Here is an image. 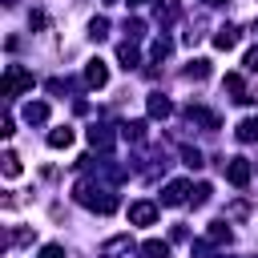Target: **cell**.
<instances>
[{
  "label": "cell",
  "instance_id": "obj_29",
  "mask_svg": "<svg viewBox=\"0 0 258 258\" xmlns=\"http://www.w3.org/2000/svg\"><path fill=\"white\" fill-rule=\"evenodd\" d=\"M4 4H16V0H4Z\"/></svg>",
  "mask_w": 258,
  "mask_h": 258
},
{
  "label": "cell",
  "instance_id": "obj_13",
  "mask_svg": "<svg viewBox=\"0 0 258 258\" xmlns=\"http://www.w3.org/2000/svg\"><path fill=\"white\" fill-rule=\"evenodd\" d=\"M125 250H133V242H129V234H121V238H109L105 246H101V254L109 258V254H125Z\"/></svg>",
  "mask_w": 258,
  "mask_h": 258
},
{
  "label": "cell",
  "instance_id": "obj_27",
  "mask_svg": "<svg viewBox=\"0 0 258 258\" xmlns=\"http://www.w3.org/2000/svg\"><path fill=\"white\" fill-rule=\"evenodd\" d=\"M206 4H226V0H206Z\"/></svg>",
  "mask_w": 258,
  "mask_h": 258
},
{
  "label": "cell",
  "instance_id": "obj_23",
  "mask_svg": "<svg viewBox=\"0 0 258 258\" xmlns=\"http://www.w3.org/2000/svg\"><path fill=\"white\" fill-rule=\"evenodd\" d=\"M242 64H246V73H258V48H250V52H246V60H242Z\"/></svg>",
  "mask_w": 258,
  "mask_h": 258
},
{
  "label": "cell",
  "instance_id": "obj_26",
  "mask_svg": "<svg viewBox=\"0 0 258 258\" xmlns=\"http://www.w3.org/2000/svg\"><path fill=\"white\" fill-rule=\"evenodd\" d=\"M125 32H129V36H141V32H145V24H141V20H129V24H125Z\"/></svg>",
  "mask_w": 258,
  "mask_h": 258
},
{
  "label": "cell",
  "instance_id": "obj_8",
  "mask_svg": "<svg viewBox=\"0 0 258 258\" xmlns=\"http://www.w3.org/2000/svg\"><path fill=\"white\" fill-rule=\"evenodd\" d=\"M24 121H28V125L48 121V105H44V101H28V105H24Z\"/></svg>",
  "mask_w": 258,
  "mask_h": 258
},
{
  "label": "cell",
  "instance_id": "obj_4",
  "mask_svg": "<svg viewBox=\"0 0 258 258\" xmlns=\"http://www.w3.org/2000/svg\"><path fill=\"white\" fill-rule=\"evenodd\" d=\"M129 222L133 226H153L157 222V206L153 202H133L129 206Z\"/></svg>",
  "mask_w": 258,
  "mask_h": 258
},
{
  "label": "cell",
  "instance_id": "obj_19",
  "mask_svg": "<svg viewBox=\"0 0 258 258\" xmlns=\"http://www.w3.org/2000/svg\"><path fill=\"white\" fill-rule=\"evenodd\" d=\"M16 173H20V157L8 149V153H4V177H16Z\"/></svg>",
  "mask_w": 258,
  "mask_h": 258
},
{
  "label": "cell",
  "instance_id": "obj_14",
  "mask_svg": "<svg viewBox=\"0 0 258 258\" xmlns=\"http://www.w3.org/2000/svg\"><path fill=\"white\" fill-rule=\"evenodd\" d=\"M238 141H258V117H242L238 121Z\"/></svg>",
  "mask_w": 258,
  "mask_h": 258
},
{
  "label": "cell",
  "instance_id": "obj_5",
  "mask_svg": "<svg viewBox=\"0 0 258 258\" xmlns=\"http://www.w3.org/2000/svg\"><path fill=\"white\" fill-rule=\"evenodd\" d=\"M185 198H189V181H169L161 194V206H181Z\"/></svg>",
  "mask_w": 258,
  "mask_h": 258
},
{
  "label": "cell",
  "instance_id": "obj_2",
  "mask_svg": "<svg viewBox=\"0 0 258 258\" xmlns=\"http://www.w3.org/2000/svg\"><path fill=\"white\" fill-rule=\"evenodd\" d=\"M226 181H230L234 189H246V185H250V161H246V157H230V161H226Z\"/></svg>",
  "mask_w": 258,
  "mask_h": 258
},
{
  "label": "cell",
  "instance_id": "obj_12",
  "mask_svg": "<svg viewBox=\"0 0 258 258\" xmlns=\"http://www.w3.org/2000/svg\"><path fill=\"white\" fill-rule=\"evenodd\" d=\"M89 145H93V149H109V145H113V133L101 129V125H93V129H89Z\"/></svg>",
  "mask_w": 258,
  "mask_h": 258
},
{
  "label": "cell",
  "instance_id": "obj_16",
  "mask_svg": "<svg viewBox=\"0 0 258 258\" xmlns=\"http://www.w3.org/2000/svg\"><path fill=\"white\" fill-rule=\"evenodd\" d=\"M206 242H210V246H218V242H230V230H226V222H210V230H206Z\"/></svg>",
  "mask_w": 258,
  "mask_h": 258
},
{
  "label": "cell",
  "instance_id": "obj_30",
  "mask_svg": "<svg viewBox=\"0 0 258 258\" xmlns=\"http://www.w3.org/2000/svg\"><path fill=\"white\" fill-rule=\"evenodd\" d=\"M105 4H109V0H105Z\"/></svg>",
  "mask_w": 258,
  "mask_h": 258
},
{
  "label": "cell",
  "instance_id": "obj_9",
  "mask_svg": "<svg viewBox=\"0 0 258 258\" xmlns=\"http://www.w3.org/2000/svg\"><path fill=\"white\" fill-rule=\"evenodd\" d=\"M48 145H52V149H69V145H73V129H69V125L48 129Z\"/></svg>",
  "mask_w": 258,
  "mask_h": 258
},
{
  "label": "cell",
  "instance_id": "obj_21",
  "mask_svg": "<svg viewBox=\"0 0 258 258\" xmlns=\"http://www.w3.org/2000/svg\"><path fill=\"white\" fill-rule=\"evenodd\" d=\"M181 157H185V165H189V169H202V153H198V149H189V145H185V149H181Z\"/></svg>",
  "mask_w": 258,
  "mask_h": 258
},
{
  "label": "cell",
  "instance_id": "obj_17",
  "mask_svg": "<svg viewBox=\"0 0 258 258\" xmlns=\"http://www.w3.org/2000/svg\"><path fill=\"white\" fill-rule=\"evenodd\" d=\"M185 77H189V81H206V77H210V60H189Z\"/></svg>",
  "mask_w": 258,
  "mask_h": 258
},
{
  "label": "cell",
  "instance_id": "obj_11",
  "mask_svg": "<svg viewBox=\"0 0 258 258\" xmlns=\"http://www.w3.org/2000/svg\"><path fill=\"white\" fill-rule=\"evenodd\" d=\"M117 60H121V69H137V60H141V56H137V48L125 40V44H117Z\"/></svg>",
  "mask_w": 258,
  "mask_h": 258
},
{
  "label": "cell",
  "instance_id": "obj_22",
  "mask_svg": "<svg viewBox=\"0 0 258 258\" xmlns=\"http://www.w3.org/2000/svg\"><path fill=\"white\" fill-rule=\"evenodd\" d=\"M141 129H145L141 121H129V125H125V137H129V141H141V137H145Z\"/></svg>",
  "mask_w": 258,
  "mask_h": 258
},
{
  "label": "cell",
  "instance_id": "obj_1",
  "mask_svg": "<svg viewBox=\"0 0 258 258\" xmlns=\"http://www.w3.org/2000/svg\"><path fill=\"white\" fill-rule=\"evenodd\" d=\"M24 89H32V73L20 64H8L4 69V97H20Z\"/></svg>",
  "mask_w": 258,
  "mask_h": 258
},
{
  "label": "cell",
  "instance_id": "obj_25",
  "mask_svg": "<svg viewBox=\"0 0 258 258\" xmlns=\"http://www.w3.org/2000/svg\"><path fill=\"white\" fill-rule=\"evenodd\" d=\"M40 258H64V246H44Z\"/></svg>",
  "mask_w": 258,
  "mask_h": 258
},
{
  "label": "cell",
  "instance_id": "obj_7",
  "mask_svg": "<svg viewBox=\"0 0 258 258\" xmlns=\"http://www.w3.org/2000/svg\"><path fill=\"white\" fill-rule=\"evenodd\" d=\"M234 44H238V28H234V24H222V28L214 32V48L226 52V48H234Z\"/></svg>",
  "mask_w": 258,
  "mask_h": 258
},
{
  "label": "cell",
  "instance_id": "obj_10",
  "mask_svg": "<svg viewBox=\"0 0 258 258\" xmlns=\"http://www.w3.org/2000/svg\"><path fill=\"white\" fill-rule=\"evenodd\" d=\"M141 258H169V242H161V238H149V242L141 246Z\"/></svg>",
  "mask_w": 258,
  "mask_h": 258
},
{
  "label": "cell",
  "instance_id": "obj_18",
  "mask_svg": "<svg viewBox=\"0 0 258 258\" xmlns=\"http://www.w3.org/2000/svg\"><path fill=\"white\" fill-rule=\"evenodd\" d=\"M173 16H177V0H161V4H157V20H161V24H169Z\"/></svg>",
  "mask_w": 258,
  "mask_h": 258
},
{
  "label": "cell",
  "instance_id": "obj_3",
  "mask_svg": "<svg viewBox=\"0 0 258 258\" xmlns=\"http://www.w3.org/2000/svg\"><path fill=\"white\" fill-rule=\"evenodd\" d=\"M85 85H89V89H105V85H109V69H105L101 56H93V60L85 64Z\"/></svg>",
  "mask_w": 258,
  "mask_h": 258
},
{
  "label": "cell",
  "instance_id": "obj_28",
  "mask_svg": "<svg viewBox=\"0 0 258 258\" xmlns=\"http://www.w3.org/2000/svg\"><path fill=\"white\" fill-rule=\"evenodd\" d=\"M129 4H145V0H129Z\"/></svg>",
  "mask_w": 258,
  "mask_h": 258
},
{
  "label": "cell",
  "instance_id": "obj_24",
  "mask_svg": "<svg viewBox=\"0 0 258 258\" xmlns=\"http://www.w3.org/2000/svg\"><path fill=\"white\" fill-rule=\"evenodd\" d=\"M206 198H210V185H198L194 189V206H206Z\"/></svg>",
  "mask_w": 258,
  "mask_h": 258
},
{
  "label": "cell",
  "instance_id": "obj_15",
  "mask_svg": "<svg viewBox=\"0 0 258 258\" xmlns=\"http://www.w3.org/2000/svg\"><path fill=\"white\" fill-rule=\"evenodd\" d=\"M169 113H173V105H169L161 93H153V97H149V117H169Z\"/></svg>",
  "mask_w": 258,
  "mask_h": 258
},
{
  "label": "cell",
  "instance_id": "obj_6",
  "mask_svg": "<svg viewBox=\"0 0 258 258\" xmlns=\"http://www.w3.org/2000/svg\"><path fill=\"white\" fill-rule=\"evenodd\" d=\"M222 89H226V93H234V101H242V105H246V101H254V97L246 93V85H242V77H238V73H226Z\"/></svg>",
  "mask_w": 258,
  "mask_h": 258
},
{
  "label": "cell",
  "instance_id": "obj_20",
  "mask_svg": "<svg viewBox=\"0 0 258 258\" xmlns=\"http://www.w3.org/2000/svg\"><path fill=\"white\" fill-rule=\"evenodd\" d=\"M105 32H109V20H105V16H97V20L89 24V36H93V40H101Z\"/></svg>",
  "mask_w": 258,
  "mask_h": 258
}]
</instances>
